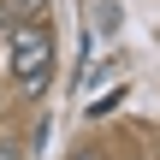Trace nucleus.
Segmentation results:
<instances>
[{
	"mask_svg": "<svg viewBox=\"0 0 160 160\" xmlns=\"http://www.w3.org/2000/svg\"><path fill=\"white\" fill-rule=\"evenodd\" d=\"M6 77H12V89L24 101L48 95V83H53V24L42 12L12 18V30H6Z\"/></svg>",
	"mask_w": 160,
	"mask_h": 160,
	"instance_id": "1",
	"label": "nucleus"
},
{
	"mask_svg": "<svg viewBox=\"0 0 160 160\" xmlns=\"http://www.w3.org/2000/svg\"><path fill=\"white\" fill-rule=\"evenodd\" d=\"M89 24H95L101 36H119V24H125V12H119V0H89Z\"/></svg>",
	"mask_w": 160,
	"mask_h": 160,
	"instance_id": "2",
	"label": "nucleus"
},
{
	"mask_svg": "<svg viewBox=\"0 0 160 160\" xmlns=\"http://www.w3.org/2000/svg\"><path fill=\"white\" fill-rule=\"evenodd\" d=\"M0 160H24V142L18 137H0Z\"/></svg>",
	"mask_w": 160,
	"mask_h": 160,
	"instance_id": "3",
	"label": "nucleus"
},
{
	"mask_svg": "<svg viewBox=\"0 0 160 160\" xmlns=\"http://www.w3.org/2000/svg\"><path fill=\"white\" fill-rule=\"evenodd\" d=\"M6 30H12V6L0 0V36H6Z\"/></svg>",
	"mask_w": 160,
	"mask_h": 160,
	"instance_id": "4",
	"label": "nucleus"
},
{
	"mask_svg": "<svg viewBox=\"0 0 160 160\" xmlns=\"http://www.w3.org/2000/svg\"><path fill=\"white\" fill-rule=\"evenodd\" d=\"M71 160H89V154H71Z\"/></svg>",
	"mask_w": 160,
	"mask_h": 160,
	"instance_id": "5",
	"label": "nucleus"
}]
</instances>
